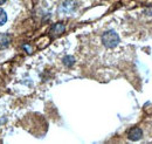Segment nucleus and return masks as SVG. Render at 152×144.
Wrapping results in <instances>:
<instances>
[{
  "label": "nucleus",
  "instance_id": "20e7f679",
  "mask_svg": "<svg viewBox=\"0 0 152 144\" xmlns=\"http://www.w3.org/2000/svg\"><path fill=\"white\" fill-rule=\"evenodd\" d=\"M6 21H7V14L2 8H0V26H2Z\"/></svg>",
  "mask_w": 152,
  "mask_h": 144
},
{
  "label": "nucleus",
  "instance_id": "7ed1b4c3",
  "mask_svg": "<svg viewBox=\"0 0 152 144\" xmlns=\"http://www.w3.org/2000/svg\"><path fill=\"white\" fill-rule=\"evenodd\" d=\"M63 32H64V25H63L62 22L54 25V27L52 28V33L55 34V35H58V34H61V33H63Z\"/></svg>",
  "mask_w": 152,
  "mask_h": 144
},
{
  "label": "nucleus",
  "instance_id": "f03ea898",
  "mask_svg": "<svg viewBox=\"0 0 152 144\" xmlns=\"http://www.w3.org/2000/svg\"><path fill=\"white\" fill-rule=\"evenodd\" d=\"M142 136H143V131L139 128H133V129H131L129 131V134H128V137L131 141H138V140L142 138Z\"/></svg>",
  "mask_w": 152,
  "mask_h": 144
},
{
  "label": "nucleus",
  "instance_id": "39448f33",
  "mask_svg": "<svg viewBox=\"0 0 152 144\" xmlns=\"http://www.w3.org/2000/svg\"><path fill=\"white\" fill-rule=\"evenodd\" d=\"M63 62H64L66 66L70 67V66L74 63V57H73V56H66V57L63 59Z\"/></svg>",
  "mask_w": 152,
  "mask_h": 144
},
{
  "label": "nucleus",
  "instance_id": "423d86ee",
  "mask_svg": "<svg viewBox=\"0 0 152 144\" xmlns=\"http://www.w3.org/2000/svg\"><path fill=\"white\" fill-rule=\"evenodd\" d=\"M7 0H0V5H2V4H5Z\"/></svg>",
  "mask_w": 152,
  "mask_h": 144
},
{
  "label": "nucleus",
  "instance_id": "f257e3e1",
  "mask_svg": "<svg viewBox=\"0 0 152 144\" xmlns=\"http://www.w3.org/2000/svg\"><path fill=\"white\" fill-rule=\"evenodd\" d=\"M102 42L108 48H114L119 43V36L115 31H107L102 35Z\"/></svg>",
  "mask_w": 152,
  "mask_h": 144
}]
</instances>
